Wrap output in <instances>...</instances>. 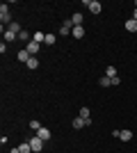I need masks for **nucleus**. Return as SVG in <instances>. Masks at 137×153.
Here are the masks:
<instances>
[{
	"mask_svg": "<svg viewBox=\"0 0 137 153\" xmlns=\"http://www.w3.org/2000/svg\"><path fill=\"white\" fill-rule=\"evenodd\" d=\"M0 21H2V27H5V25H9V23H14V21H12V16H9V7H7L5 2L0 5Z\"/></svg>",
	"mask_w": 137,
	"mask_h": 153,
	"instance_id": "nucleus-1",
	"label": "nucleus"
},
{
	"mask_svg": "<svg viewBox=\"0 0 137 153\" xmlns=\"http://www.w3.org/2000/svg\"><path fill=\"white\" fill-rule=\"evenodd\" d=\"M27 142L32 144V153H39L41 149H44V140H41L39 135H32V137H30V140H27Z\"/></svg>",
	"mask_w": 137,
	"mask_h": 153,
	"instance_id": "nucleus-2",
	"label": "nucleus"
},
{
	"mask_svg": "<svg viewBox=\"0 0 137 153\" xmlns=\"http://www.w3.org/2000/svg\"><path fill=\"white\" fill-rule=\"evenodd\" d=\"M89 123H91V119H82V117H76V119H73V128H76V130L89 126Z\"/></svg>",
	"mask_w": 137,
	"mask_h": 153,
	"instance_id": "nucleus-3",
	"label": "nucleus"
},
{
	"mask_svg": "<svg viewBox=\"0 0 137 153\" xmlns=\"http://www.w3.org/2000/svg\"><path fill=\"white\" fill-rule=\"evenodd\" d=\"M39 48H41V44H37V41H30V44L25 46V51L30 53L32 57H34V55H37V53H39Z\"/></svg>",
	"mask_w": 137,
	"mask_h": 153,
	"instance_id": "nucleus-4",
	"label": "nucleus"
},
{
	"mask_svg": "<svg viewBox=\"0 0 137 153\" xmlns=\"http://www.w3.org/2000/svg\"><path fill=\"white\" fill-rule=\"evenodd\" d=\"M101 9H103V5H101L98 0H91L89 2V12L91 14H101Z\"/></svg>",
	"mask_w": 137,
	"mask_h": 153,
	"instance_id": "nucleus-5",
	"label": "nucleus"
},
{
	"mask_svg": "<svg viewBox=\"0 0 137 153\" xmlns=\"http://www.w3.org/2000/svg\"><path fill=\"white\" fill-rule=\"evenodd\" d=\"M124 27H126L128 32H137V21H135V19H128V21L124 23Z\"/></svg>",
	"mask_w": 137,
	"mask_h": 153,
	"instance_id": "nucleus-6",
	"label": "nucleus"
},
{
	"mask_svg": "<svg viewBox=\"0 0 137 153\" xmlns=\"http://www.w3.org/2000/svg\"><path fill=\"white\" fill-rule=\"evenodd\" d=\"M71 34H73L76 39H82V37H85V27H82V25H76V27L71 30Z\"/></svg>",
	"mask_w": 137,
	"mask_h": 153,
	"instance_id": "nucleus-7",
	"label": "nucleus"
},
{
	"mask_svg": "<svg viewBox=\"0 0 137 153\" xmlns=\"http://www.w3.org/2000/svg\"><path fill=\"white\" fill-rule=\"evenodd\" d=\"M16 57H19L21 62H25V64H27V62H30V57H32V55H30V53H27L25 48H23V51H19V55H16Z\"/></svg>",
	"mask_w": 137,
	"mask_h": 153,
	"instance_id": "nucleus-8",
	"label": "nucleus"
},
{
	"mask_svg": "<svg viewBox=\"0 0 137 153\" xmlns=\"http://www.w3.org/2000/svg\"><path fill=\"white\" fill-rule=\"evenodd\" d=\"M37 135H39V137H41V140H44V142H48V140H50V130H48V128H39V133H37Z\"/></svg>",
	"mask_w": 137,
	"mask_h": 153,
	"instance_id": "nucleus-9",
	"label": "nucleus"
},
{
	"mask_svg": "<svg viewBox=\"0 0 137 153\" xmlns=\"http://www.w3.org/2000/svg\"><path fill=\"white\" fill-rule=\"evenodd\" d=\"M71 23H73V27H76V25H82V14L76 12V14L71 16Z\"/></svg>",
	"mask_w": 137,
	"mask_h": 153,
	"instance_id": "nucleus-10",
	"label": "nucleus"
},
{
	"mask_svg": "<svg viewBox=\"0 0 137 153\" xmlns=\"http://www.w3.org/2000/svg\"><path fill=\"white\" fill-rule=\"evenodd\" d=\"M119 140H121V142H130V140H133V130H121Z\"/></svg>",
	"mask_w": 137,
	"mask_h": 153,
	"instance_id": "nucleus-11",
	"label": "nucleus"
},
{
	"mask_svg": "<svg viewBox=\"0 0 137 153\" xmlns=\"http://www.w3.org/2000/svg\"><path fill=\"white\" fill-rule=\"evenodd\" d=\"M32 41H37V44H44V41H46V34H44V32H34V34H32Z\"/></svg>",
	"mask_w": 137,
	"mask_h": 153,
	"instance_id": "nucleus-12",
	"label": "nucleus"
},
{
	"mask_svg": "<svg viewBox=\"0 0 137 153\" xmlns=\"http://www.w3.org/2000/svg\"><path fill=\"white\" fill-rule=\"evenodd\" d=\"M19 39H21V41H27V44H30V41H32V37H30V32H27V30L19 32Z\"/></svg>",
	"mask_w": 137,
	"mask_h": 153,
	"instance_id": "nucleus-13",
	"label": "nucleus"
},
{
	"mask_svg": "<svg viewBox=\"0 0 137 153\" xmlns=\"http://www.w3.org/2000/svg\"><path fill=\"white\" fill-rule=\"evenodd\" d=\"M98 85H101V87H112V78L103 76V78H101V80H98Z\"/></svg>",
	"mask_w": 137,
	"mask_h": 153,
	"instance_id": "nucleus-14",
	"label": "nucleus"
},
{
	"mask_svg": "<svg viewBox=\"0 0 137 153\" xmlns=\"http://www.w3.org/2000/svg\"><path fill=\"white\" fill-rule=\"evenodd\" d=\"M19 149H21V153H32V144H30V142H23Z\"/></svg>",
	"mask_w": 137,
	"mask_h": 153,
	"instance_id": "nucleus-15",
	"label": "nucleus"
},
{
	"mask_svg": "<svg viewBox=\"0 0 137 153\" xmlns=\"http://www.w3.org/2000/svg\"><path fill=\"white\" fill-rule=\"evenodd\" d=\"M14 39H19V34L12 30H5V41H14Z\"/></svg>",
	"mask_w": 137,
	"mask_h": 153,
	"instance_id": "nucleus-16",
	"label": "nucleus"
},
{
	"mask_svg": "<svg viewBox=\"0 0 137 153\" xmlns=\"http://www.w3.org/2000/svg\"><path fill=\"white\" fill-rule=\"evenodd\" d=\"M105 76H107V78H117V69H114V66L110 64V66L105 69Z\"/></svg>",
	"mask_w": 137,
	"mask_h": 153,
	"instance_id": "nucleus-17",
	"label": "nucleus"
},
{
	"mask_svg": "<svg viewBox=\"0 0 137 153\" xmlns=\"http://www.w3.org/2000/svg\"><path fill=\"white\" fill-rule=\"evenodd\" d=\"M7 30L16 32V34H19V32H23V30H21V25H19V23H16V21H14V23H9V25H7Z\"/></svg>",
	"mask_w": 137,
	"mask_h": 153,
	"instance_id": "nucleus-18",
	"label": "nucleus"
},
{
	"mask_svg": "<svg viewBox=\"0 0 137 153\" xmlns=\"http://www.w3.org/2000/svg\"><path fill=\"white\" fill-rule=\"evenodd\" d=\"M55 41H57V37H55V34H46V41H44V44H46V46H53Z\"/></svg>",
	"mask_w": 137,
	"mask_h": 153,
	"instance_id": "nucleus-19",
	"label": "nucleus"
},
{
	"mask_svg": "<svg viewBox=\"0 0 137 153\" xmlns=\"http://www.w3.org/2000/svg\"><path fill=\"white\" fill-rule=\"evenodd\" d=\"M39 66V59L37 57H30V62H27V69H37Z\"/></svg>",
	"mask_w": 137,
	"mask_h": 153,
	"instance_id": "nucleus-20",
	"label": "nucleus"
},
{
	"mask_svg": "<svg viewBox=\"0 0 137 153\" xmlns=\"http://www.w3.org/2000/svg\"><path fill=\"white\" fill-rule=\"evenodd\" d=\"M30 128H32L34 133H39V128H41V123L37 121V119H32V121H30Z\"/></svg>",
	"mask_w": 137,
	"mask_h": 153,
	"instance_id": "nucleus-21",
	"label": "nucleus"
},
{
	"mask_svg": "<svg viewBox=\"0 0 137 153\" xmlns=\"http://www.w3.org/2000/svg\"><path fill=\"white\" fill-rule=\"evenodd\" d=\"M80 117H82V119H91L89 117V108H80Z\"/></svg>",
	"mask_w": 137,
	"mask_h": 153,
	"instance_id": "nucleus-22",
	"label": "nucleus"
},
{
	"mask_svg": "<svg viewBox=\"0 0 137 153\" xmlns=\"http://www.w3.org/2000/svg\"><path fill=\"white\" fill-rule=\"evenodd\" d=\"M9 153H21V149L16 146V149H12V151H9Z\"/></svg>",
	"mask_w": 137,
	"mask_h": 153,
	"instance_id": "nucleus-23",
	"label": "nucleus"
},
{
	"mask_svg": "<svg viewBox=\"0 0 137 153\" xmlns=\"http://www.w3.org/2000/svg\"><path fill=\"white\" fill-rule=\"evenodd\" d=\"M133 19H135V21H137V9H135V12H133Z\"/></svg>",
	"mask_w": 137,
	"mask_h": 153,
	"instance_id": "nucleus-24",
	"label": "nucleus"
}]
</instances>
